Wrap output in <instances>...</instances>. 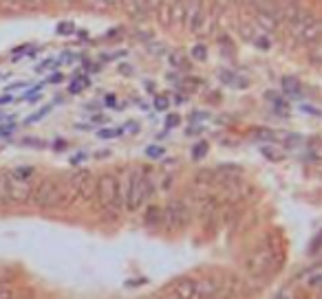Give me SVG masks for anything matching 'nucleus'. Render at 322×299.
Listing matches in <instances>:
<instances>
[{"label": "nucleus", "instance_id": "f257e3e1", "mask_svg": "<svg viewBox=\"0 0 322 299\" xmlns=\"http://www.w3.org/2000/svg\"><path fill=\"white\" fill-rule=\"evenodd\" d=\"M31 174L34 170H16V172H0V203L5 205H22L31 200Z\"/></svg>", "mask_w": 322, "mask_h": 299}, {"label": "nucleus", "instance_id": "f03ea898", "mask_svg": "<svg viewBox=\"0 0 322 299\" xmlns=\"http://www.w3.org/2000/svg\"><path fill=\"white\" fill-rule=\"evenodd\" d=\"M121 196H124V209L126 211H139L146 205V200L153 196V181L144 170H135L128 176L126 185H121Z\"/></svg>", "mask_w": 322, "mask_h": 299}, {"label": "nucleus", "instance_id": "7ed1b4c3", "mask_svg": "<svg viewBox=\"0 0 322 299\" xmlns=\"http://www.w3.org/2000/svg\"><path fill=\"white\" fill-rule=\"evenodd\" d=\"M71 198V189H68V183L62 185L60 181H51V178H44L35 185V189L31 191V203L40 209H53L60 207V205L68 203Z\"/></svg>", "mask_w": 322, "mask_h": 299}, {"label": "nucleus", "instance_id": "20e7f679", "mask_svg": "<svg viewBox=\"0 0 322 299\" xmlns=\"http://www.w3.org/2000/svg\"><path fill=\"white\" fill-rule=\"evenodd\" d=\"M95 196H97V205H100L102 211H117V209L124 205V196H121V183L115 174H102L95 181Z\"/></svg>", "mask_w": 322, "mask_h": 299}, {"label": "nucleus", "instance_id": "39448f33", "mask_svg": "<svg viewBox=\"0 0 322 299\" xmlns=\"http://www.w3.org/2000/svg\"><path fill=\"white\" fill-rule=\"evenodd\" d=\"M276 260H278V253L270 247V244H263L260 249H256L250 257L245 260V271L252 277H263L267 273L274 271Z\"/></svg>", "mask_w": 322, "mask_h": 299}, {"label": "nucleus", "instance_id": "423d86ee", "mask_svg": "<svg viewBox=\"0 0 322 299\" xmlns=\"http://www.w3.org/2000/svg\"><path fill=\"white\" fill-rule=\"evenodd\" d=\"M190 220V207L183 200H172L161 209V224L168 229L170 233L181 231Z\"/></svg>", "mask_w": 322, "mask_h": 299}, {"label": "nucleus", "instance_id": "0eeeda50", "mask_svg": "<svg viewBox=\"0 0 322 299\" xmlns=\"http://www.w3.org/2000/svg\"><path fill=\"white\" fill-rule=\"evenodd\" d=\"M68 189H71V198H80L84 203L95 196V176L88 170H80L68 178Z\"/></svg>", "mask_w": 322, "mask_h": 299}, {"label": "nucleus", "instance_id": "6e6552de", "mask_svg": "<svg viewBox=\"0 0 322 299\" xmlns=\"http://www.w3.org/2000/svg\"><path fill=\"white\" fill-rule=\"evenodd\" d=\"M166 293L172 299H197L199 297L197 280H192V277H179V280L170 282L166 286Z\"/></svg>", "mask_w": 322, "mask_h": 299}, {"label": "nucleus", "instance_id": "1a4fd4ad", "mask_svg": "<svg viewBox=\"0 0 322 299\" xmlns=\"http://www.w3.org/2000/svg\"><path fill=\"white\" fill-rule=\"evenodd\" d=\"M205 5L203 0H183V14H181V24L186 31H194L199 20L203 18Z\"/></svg>", "mask_w": 322, "mask_h": 299}, {"label": "nucleus", "instance_id": "9d476101", "mask_svg": "<svg viewBox=\"0 0 322 299\" xmlns=\"http://www.w3.org/2000/svg\"><path fill=\"white\" fill-rule=\"evenodd\" d=\"M157 14H159V22L164 24V27H172L177 20H181L183 0H161Z\"/></svg>", "mask_w": 322, "mask_h": 299}, {"label": "nucleus", "instance_id": "9b49d317", "mask_svg": "<svg viewBox=\"0 0 322 299\" xmlns=\"http://www.w3.org/2000/svg\"><path fill=\"white\" fill-rule=\"evenodd\" d=\"M223 280L217 275H205L197 282V288H199V297H212V295H219L221 290Z\"/></svg>", "mask_w": 322, "mask_h": 299}, {"label": "nucleus", "instance_id": "f8f14e48", "mask_svg": "<svg viewBox=\"0 0 322 299\" xmlns=\"http://www.w3.org/2000/svg\"><path fill=\"white\" fill-rule=\"evenodd\" d=\"M121 7H124L126 11H128L130 18H144V16H148V0H121Z\"/></svg>", "mask_w": 322, "mask_h": 299}, {"label": "nucleus", "instance_id": "ddd939ff", "mask_svg": "<svg viewBox=\"0 0 322 299\" xmlns=\"http://www.w3.org/2000/svg\"><path fill=\"white\" fill-rule=\"evenodd\" d=\"M0 9L7 11V14H22L24 7L20 0H0Z\"/></svg>", "mask_w": 322, "mask_h": 299}, {"label": "nucleus", "instance_id": "4468645a", "mask_svg": "<svg viewBox=\"0 0 322 299\" xmlns=\"http://www.w3.org/2000/svg\"><path fill=\"white\" fill-rule=\"evenodd\" d=\"M84 7L91 11H108L113 9L111 5H108V0H84Z\"/></svg>", "mask_w": 322, "mask_h": 299}, {"label": "nucleus", "instance_id": "2eb2a0df", "mask_svg": "<svg viewBox=\"0 0 322 299\" xmlns=\"http://www.w3.org/2000/svg\"><path fill=\"white\" fill-rule=\"evenodd\" d=\"M146 222L148 224H161V209L150 207V211H146Z\"/></svg>", "mask_w": 322, "mask_h": 299}, {"label": "nucleus", "instance_id": "dca6fc26", "mask_svg": "<svg viewBox=\"0 0 322 299\" xmlns=\"http://www.w3.org/2000/svg\"><path fill=\"white\" fill-rule=\"evenodd\" d=\"M24 7V11H38V9H44L47 0H20Z\"/></svg>", "mask_w": 322, "mask_h": 299}, {"label": "nucleus", "instance_id": "f3484780", "mask_svg": "<svg viewBox=\"0 0 322 299\" xmlns=\"http://www.w3.org/2000/svg\"><path fill=\"white\" fill-rule=\"evenodd\" d=\"M307 286L311 290H322V273H316V275H311L307 280Z\"/></svg>", "mask_w": 322, "mask_h": 299}, {"label": "nucleus", "instance_id": "a211bd4d", "mask_svg": "<svg viewBox=\"0 0 322 299\" xmlns=\"http://www.w3.org/2000/svg\"><path fill=\"white\" fill-rule=\"evenodd\" d=\"M16 290L11 286H0V299H14Z\"/></svg>", "mask_w": 322, "mask_h": 299}, {"label": "nucleus", "instance_id": "6ab92c4d", "mask_svg": "<svg viewBox=\"0 0 322 299\" xmlns=\"http://www.w3.org/2000/svg\"><path fill=\"white\" fill-rule=\"evenodd\" d=\"M146 152H148L150 157H159V154H161V147H148Z\"/></svg>", "mask_w": 322, "mask_h": 299}, {"label": "nucleus", "instance_id": "aec40b11", "mask_svg": "<svg viewBox=\"0 0 322 299\" xmlns=\"http://www.w3.org/2000/svg\"><path fill=\"white\" fill-rule=\"evenodd\" d=\"M320 242H322V233H320V236H318V240H316V242L311 244V253H316V251H318V247H320Z\"/></svg>", "mask_w": 322, "mask_h": 299}, {"label": "nucleus", "instance_id": "412c9836", "mask_svg": "<svg viewBox=\"0 0 322 299\" xmlns=\"http://www.w3.org/2000/svg\"><path fill=\"white\" fill-rule=\"evenodd\" d=\"M108 5H111V7H121V0H108Z\"/></svg>", "mask_w": 322, "mask_h": 299}, {"label": "nucleus", "instance_id": "4be33fe9", "mask_svg": "<svg viewBox=\"0 0 322 299\" xmlns=\"http://www.w3.org/2000/svg\"><path fill=\"white\" fill-rule=\"evenodd\" d=\"M55 2H62V5H68V2H71V0H55Z\"/></svg>", "mask_w": 322, "mask_h": 299}, {"label": "nucleus", "instance_id": "5701e85b", "mask_svg": "<svg viewBox=\"0 0 322 299\" xmlns=\"http://www.w3.org/2000/svg\"><path fill=\"white\" fill-rule=\"evenodd\" d=\"M280 299H289V297H280Z\"/></svg>", "mask_w": 322, "mask_h": 299}]
</instances>
